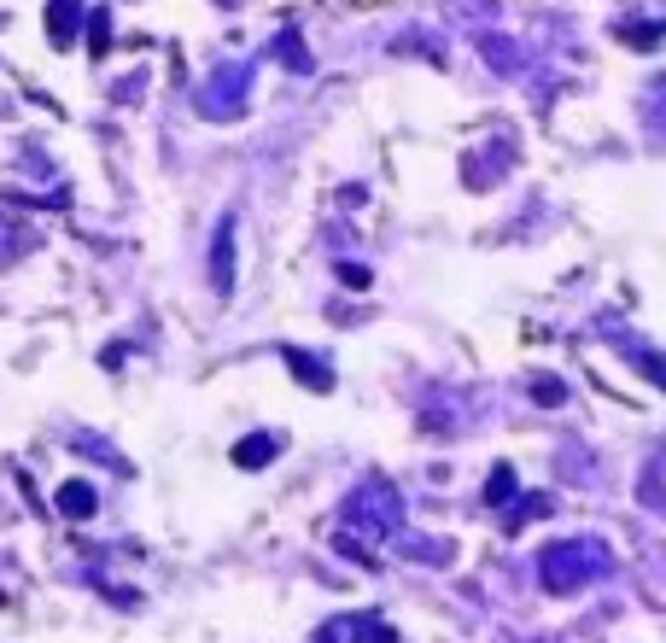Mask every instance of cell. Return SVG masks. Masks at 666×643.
<instances>
[{"instance_id":"5bb4252c","label":"cell","mask_w":666,"mask_h":643,"mask_svg":"<svg viewBox=\"0 0 666 643\" xmlns=\"http://www.w3.org/2000/svg\"><path fill=\"white\" fill-rule=\"evenodd\" d=\"M533 515H550V498H526L521 510H509V527L503 533H521V521H533Z\"/></svg>"},{"instance_id":"9c48e42d","label":"cell","mask_w":666,"mask_h":643,"mask_svg":"<svg viewBox=\"0 0 666 643\" xmlns=\"http://www.w3.org/2000/svg\"><path fill=\"white\" fill-rule=\"evenodd\" d=\"M276 456H281L276 433H258V439H241V445H234V463L241 468H264V463H276Z\"/></svg>"},{"instance_id":"52a82bcc","label":"cell","mask_w":666,"mask_h":643,"mask_svg":"<svg viewBox=\"0 0 666 643\" xmlns=\"http://www.w3.org/2000/svg\"><path fill=\"white\" fill-rule=\"evenodd\" d=\"M281 358H287V369H293L299 381H311V393H334V369H328V363L304 358V351H293V346H287Z\"/></svg>"},{"instance_id":"6da1fadb","label":"cell","mask_w":666,"mask_h":643,"mask_svg":"<svg viewBox=\"0 0 666 643\" xmlns=\"http://www.w3.org/2000/svg\"><path fill=\"white\" fill-rule=\"evenodd\" d=\"M398 527H404V498L392 480H363L339 503V550L357 556V562H374V550Z\"/></svg>"},{"instance_id":"ba28073f","label":"cell","mask_w":666,"mask_h":643,"mask_svg":"<svg viewBox=\"0 0 666 643\" xmlns=\"http://www.w3.org/2000/svg\"><path fill=\"white\" fill-rule=\"evenodd\" d=\"M94 503H100V498H94V486H89V480H65V486H59V515L89 521V515H94Z\"/></svg>"},{"instance_id":"7c38bea8","label":"cell","mask_w":666,"mask_h":643,"mask_svg":"<svg viewBox=\"0 0 666 643\" xmlns=\"http://www.w3.org/2000/svg\"><path fill=\"white\" fill-rule=\"evenodd\" d=\"M515 492H521V486H515V468L498 463V468H491V480H486V503H491V510H509V503H515Z\"/></svg>"},{"instance_id":"4fadbf2b","label":"cell","mask_w":666,"mask_h":643,"mask_svg":"<svg viewBox=\"0 0 666 643\" xmlns=\"http://www.w3.org/2000/svg\"><path fill=\"white\" fill-rule=\"evenodd\" d=\"M643 106H649V124H655V129L666 135V77H655V82H649Z\"/></svg>"},{"instance_id":"2e32d148","label":"cell","mask_w":666,"mask_h":643,"mask_svg":"<svg viewBox=\"0 0 666 643\" xmlns=\"http://www.w3.org/2000/svg\"><path fill=\"white\" fill-rule=\"evenodd\" d=\"M638 369H643L649 381H661V393H666V358H661V351H643V358H638Z\"/></svg>"},{"instance_id":"e0dca14e","label":"cell","mask_w":666,"mask_h":643,"mask_svg":"<svg viewBox=\"0 0 666 643\" xmlns=\"http://www.w3.org/2000/svg\"><path fill=\"white\" fill-rule=\"evenodd\" d=\"M620 36H626V42H638V47H655V42H661V24H638V30L626 24Z\"/></svg>"},{"instance_id":"8992f818","label":"cell","mask_w":666,"mask_h":643,"mask_svg":"<svg viewBox=\"0 0 666 643\" xmlns=\"http://www.w3.org/2000/svg\"><path fill=\"white\" fill-rule=\"evenodd\" d=\"M77 24H82V0H47V42L54 47H71Z\"/></svg>"},{"instance_id":"5b68a950","label":"cell","mask_w":666,"mask_h":643,"mask_svg":"<svg viewBox=\"0 0 666 643\" xmlns=\"http://www.w3.org/2000/svg\"><path fill=\"white\" fill-rule=\"evenodd\" d=\"M234 229L241 223H234V211H229L217 223V241H211V293H222V299L234 293Z\"/></svg>"},{"instance_id":"8fae6325","label":"cell","mask_w":666,"mask_h":643,"mask_svg":"<svg viewBox=\"0 0 666 643\" xmlns=\"http://www.w3.org/2000/svg\"><path fill=\"white\" fill-rule=\"evenodd\" d=\"M276 59L287 65V71H311V47H304V36H299V30H281V36H276Z\"/></svg>"},{"instance_id":"30bf717a","label":"cell","mask_w":666,"mask_h":643,"mask_svg":"<svg viewBox=\"0 0 666 643\" xmlns=\"http://www.w3.org/2000/svg\"><path fill=\"white\" fill-rule=\"evenodd\" d=\"M30 246H36V234H30L24 223H12V217H0V269H7V264H19Z\"/></svg>"},{"instance_id":"277c9868","label":"cell","mask_w":666,"mask_h":643,"mask_svg":"<svg viewBox=\"0 0 666 643\" xmlns=\"http://www.w3.org/2000/svg\"><path fill=\"white\" fill-rule=\"evenodd\" d=\"M316 643H398V632L381 615H334L316 626Z\"/></svg>"},{"instance_id":"7a4b0ae2","label":"cell","mask_w":666,"mask_h":643,"mask_svg":"<svg viewBox=\"0 0 666 643\" xmlns=\"http://www.w3.org/2000/svg\"><path fill=\"white\" fill-rule=\"evenodd\" d=\"M608 573H614V556H608L603 538H556V545H544V556H538V585L550 591V597H573V591L608 580Z\"/></svg>"},{"instance_id":"9a60e30c","label":"cell","mask_w":666,"mask_h":643,"mask_svg":"<svg viewBox=\"0 0 666 643\" xmlns=\"http://www.w3.org/2000/svg\"><path fill=\"white\" fill-rule=\"evenodd\" d=\"M533 398H538V404H568V386H561L556 375H538V381H533Z\"/></svg>"},{"instance_id":"3957f363","label":"cell","mask_w":666,"mask_h":643,"mask_svg":"<svg viewBox=\"0 0 666 643\" xmlns=\"http://www.w3.org/2000/svg\"><path fill=\"white\" fill-rule=\"evenodd\" d=\"M246 89H252V59H234L222 65V71L199 89V112L217 117V124H229V117L246 112Z\"/></svg>"}]
</instances>
